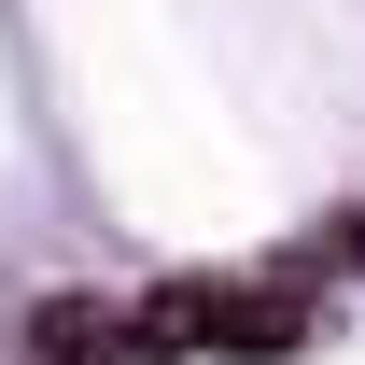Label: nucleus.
<instances>
[{
	"label": "nucleus",
	"mask_w": 365,
	"mask_h": 365,
	"mask_svg": "<svg viewBox=\"0 0 365 365\" xmlns=\"http://www.w3.org/2000/svg\"><path fill=\"white\" fill-rule=\"evenodd\" d=\"M182 337L197 351H295L309 337V281H211V295H182Z\"/></svg>",
	"instance_id": "obj_2"
},
{
	"label": "nucleus",
	"mask_w": 365,
	"mask_h": 365,
	"mask_svg": "<svg viewBox=\"0 0 365 365\" xmlns=\"http://www.w3.org/2000/svg\"><path fill=\"white\" fill-rule=\"evenodd\" d=\"M29 351L43 365H169L197 337H182V295H56L29 323Z\"/></svg>",
	"instance_id": "obj_1"
}]
</instances>
